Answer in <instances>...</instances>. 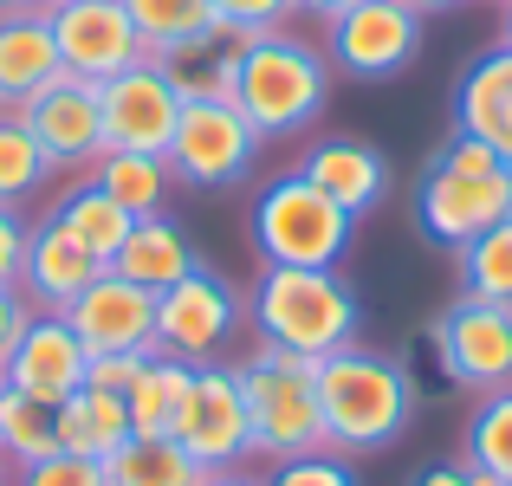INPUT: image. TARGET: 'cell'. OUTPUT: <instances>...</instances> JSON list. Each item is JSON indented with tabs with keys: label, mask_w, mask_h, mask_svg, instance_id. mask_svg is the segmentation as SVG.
<instances>
[{
	"label": "cell",
	"mask_w": 512,
	"mask_h": 486,
	"mask_svg": "<svg viewBox=\"0 0 512 486\" xmlns=\"http://www.w3.org/2000/svg\"><path fill=\"white\" fill-rule=\"evenodd\" d=\"M454 273H461V299L512 305V214L454 253Z\"/></svg>",
	"instance_id": "4dcf8cb0"
},
{
	"label": "cell",
	"mask_w": 512,
	"mask_h": 486,
	"mask_svg": "<svg viewBox=\"0 0 512 486\" xmlns=\"http://www.w3.org/2000/svg\"><path fill=\"white\" fill-rule=\"evenodd\" d=\"M415 376L389 350H331L318 357V415H325V448L331 454H383L409 435L415 422Z\"/></svg>",
	"instance_id": "6da1fadb"
},
{
	"label": "cell",
	"mask_w": 512,
	"mask_h": 486,
	"mask_svg": "<svg viewBox=\"0 0 512 486\" xmlns=\"http://www.w3.org/2000/svg\"><path fill=\"white\" fill-rule=\"evenodd\" d=\"M201 480H208V467L188 461L175 435H130L104 461V486H201Z\"/></svg>",
	"instance_id": "4316f807"
},
{
	"label": "cell",
	"mask_w": 512,
	"mask_h": 486,
	"mask_svg": "<svg viewBox=\"0 0 512 486\" xmlns=\"http://www.w3.org/2000/svg\"><path fill=\"white\" fill-rule=\"evenodd\" d=\"M299 175L318 182L344 214H357V221L389 195V162H383L376 143H363V137H318V143H305Z\"/></svg>",
	"instance_id": "ac0fdd59"
},
{
	"label": "cell",
	"mask_w": 512,
	"mask_h": 486,
	"mask_svg": "<svg viewBox=\"0 0 512 486\" xmlns=\"http://www.w3.org/2000/svg\"><path fill=\"white\" fill-rule=\"evenodd\" d=\"M59 46L39 7L26 13H0V111H20L33 91H46L59 78Z\"/></svg>",
	"instance_id": "44dd1931"
},
{
	"label": "cell",
	"mask_w": 512,
	"mask_h": 486,
	"mask_svg": "<svg viewBox=\"0 0 512 486\" xmlns=\"http://www.w3.org/2000/svg\"><path fill=\"white\" fill-rule=\"evenodd\" d=\"M461 461L487 486H512V389H493V396L474 402L467 435H461Z\"/></svg>",
	"instance_id": "83f0119b"
},
{
	"label": "cell",
	"mask_w": 512,
	"mask_h": 486,
	"mask_svg": "<svg viewBox=\"0 0 512 486\" xmlns=\"http://www.w3.org/2000/svg\"><path fill=\"white\" fill-rule=\"evenodd\" d=\"M409 486H487V480H480L467 461H435V467H422Z\"/></svg>",
	"instance_id": "f35d334b"
},
{
	"label": "cell",
	"mask_w": 512,
	"mask_h": 486,
	"mask_svg": "<svg viewBox=\"0 0 512 486\" xmlns=\"http://www.w3.org/2000/svg\"><path fill=\"white\" fill-rule=\"evenodd\" d=\"M52 214H59V227H65V234H72L85 253H98L104 266L117 260V247H124L130 221H137V214H124V208H117V201L104 195L98 182H91V175H78V182L65 188L59 201H52Z\"/></svg>",
	"instance_id": "484cf974"
},
{
	"label": "cell",
	"mask_w": 512,
	"mask_h": 486,
	"mask_svg": "<svg viewBox=\"0 0 512 486\" xmlns=\"http://www.w3.org/2000/svg\"><path fill=\"white\" fill-rule=\"evenodd\" d=\"M39 13H46L59 65L72 78L104 85V78L130 72L137 59H150L137 26H130V13H124V0H39Z\"/></svg>",
	"instance_id": "8fae6325"
},
{
	"label": "cell",
	"mask_w": 512,
	"mask_h": 486,
	"mask_svg": "<svg viewBox=\"0 0 512 486\" xmlns=\"http://www.w3.org/2000/svg\"><path fill=\"white\" fill-rule=\"evenodd\" d=\"M415 52H422V13L402 7V0H357L338 20H325L331 72L363 78V85H383V78L409 72Z\"/></svg>",
	"instance_id": "30bf717a"
},
{
	"label": "cell",
	"mask_w": 512,
	"mask_h": 486,
	"mask_svg": "<svg viewBox=\"0 0 512 486\" xmlns=\"http://www.w3.org/2000/svg\"><path fill=\"white\" fill-rule=\"evenodd\" d=\"M85 370H91V350L78 344L72 324L59 312H33L26 331H20V344H13V357H7V370H0V383L59 409V402H72L78 389H85Z\"/></svg>",
	"instance_id": "2e32d148"
},
{
	"label": "cell",
	"mask_w": 512,
	"mask_h": 486,
	"mask_svg": "<svg viewBox=\"0 0 512 486\" xmlns=\"http://www.w3.org/2000/svg\"><path fill=\"white\" fill-rule=\"evenodd\" d=\"M85 175H91V182H98L124 214H137V221H143V214H163V201H169V188H175L169 162L150 156V150H104Z\"/></svg>",
	"instance_id": "d4e9b609"
},
{
	"label": "cell",
	"mask_w": 512,
	"mask_h": 486,
	"mask_svg": "<svg viewBox=\"0 0 512 486\" xmlns=\"http://www.w3.org/2000/svg\"><path fill=\"white\" fill-rule=\"evenodd\" d=\"M428 357L454 389H474V396L512 389V305L454 299L428 324Z\"/></svg>",
	"instance_id": "9c48e42d"
},
{
	"label": "cell",
	"mask_w": 512,
	"mask_h": 486,
	"mask_svg": "<svg viewBox=\"0 0 512 486\" xmlns=\"http://www.w3.org/2000/svg\"><path fill=\"white\" fill-rule=\"evenodd\" d=\"M26 7H39V0H0V13H26Z\"/></svg>",
	"instance_id": "7bdbcfd3"
},
{
	"label": "cell",
	"mask_w": 512,
	"mask_h": 486,
	"mask_svg": "<svg viewBox=\"0 0 512 486\" xmlns=\"http://www.w3.org/2000/svg\"><path fill=\"white\" fill-rule=\"evenodd\" d=\"M52 182H59V175H52L46 150L33 143L26 117L20 111H0V208H26V201L46 195Z\"/></svg>",
	"instance_id": "f546056e"
},
{
	"label": "cell",
	"mask_w": 512,
	"mask_h": 486,
	"mask_svg": "<svg viewBox=\"0 0 512 486\" xmlns=\"http://www.w3.org/2000/svg\"><path fill=\"white\" fill-rule=\"evenodd\" d=\"M344 7H357V0H299V13H305V20H318V26H325V20H338Z\"/></svg>",
	"instance_id": "ab89813d"
},
{
	"label": "cell",
	"mask_w": 512,
	"mask_h": 486,
	"mask_svg": "<svg viewBox=\"0 0 512 486\" xmlns=\"http://www.w3.org/2000/svg\"><path fill=\"white\" fill-rule=\"evenodd\" d=\"M26 130H33V143L46 150L52 175H85L91 162L104 156V98L91 78H72L59 72L46 91H33V98L20 104Z\"/></svg>",
	"instance_id": "4fadbf2b"
},
{
	"label": "cell",
	"mask_w": 512,
	"mask_h": 486,
	"mask_svg": "<svg viewBox=\"0 0 512 486\" xmlns=\"http://www.w3.org/2000/svg\"><path fill=\"white\" fill-rule=\"evenodd\" d=\"M104 273L98 253H85L72 234L59 227V214H39L33 227H26V260H20V292L33 312H72V299L91 286V279Z\"/></svg>",
	"instance_id": "e0dca14e"
},
{
	"label": "cell",
	"mask_w": 512,
	"mask_h": 486,
	"mask_svg": "<svg viewBox=\"0 0 512 486\" xmlns=\"http://www.w3.org/2000/svg\"><path fill=\"white\" fill-rule=\"evenodd\" d=\"M201 486H266L260 474H247V467H227V474H208Z\"/></svg>",
	"instance_id": "60d3db41"
},
{
	"label": "cell",
	"mask_w": 512,
	"mask_h": 486,
	"mask_svg": "<svg viewBox=\"0 0 512 486\" xmlns=\"http://www.w3.org/2000/svg\"><path fill=\"white\" fill-rule=\"evenodd\" d=\"M454 137H474L512 162V46H487L454 85Z\"/></svg>",
	"instance_id": "d6986e66"
},
{
	"label": "cell",
	"mask_w": 512,
	"mask_h": 486,
	"mask_svg": "<svg viewBox=\"0 0 512 486\" xmlns=\"http://www.w3.org/2000/svg\"><path fill=\"white\" fill-rule=\"evenodd\" d=\"M0 486H7V461H0Z\"/></svg>",
	"instance_id": "f6af8a7d"
},
{
	"label": "cell",
	"mask_w": 512,
	"mask_h": 486,
	"mask_svg": "<svg viewBox=\"0 0 512 486\" xmlns=\"http://www.w3.org/2000/svg\"><path fill=\"white\" fill-rule=\"evenodd\" d=\"M188 389H195V363L169 357V350H150L137 370V383H130V428L137 435H175V422H182V402Z\"/></svg>",
	"instance_id": "cb8c5ba5"
},
{
	"label": "cell",
	"mask_w": 512,
	"mask_h": 486,
	"mask_svg": "<svg viewBox=\"0 0 512 486\" xmlns=\"http://www.w3.org/2000/svg\"><path fill=\"white\" fill-rule=\"evenodd\" d=\"M13 486H104V461L46 454V461H33V467H13Z\"/></svg>",
	"instance_id": "e575fe53"
},
{
	"label": "cell",
	"mask_w": 512,
	"mask_h": 486,
	"mask_svg": "<svg viewBox=\"0 0 512 486\" xmlns=\"http://www.w3.org/2000/svg\"><path fill=\"white\" fill-rule=\"evenodd\" d=\"M402 7H415L428 20V13H448V7H461V0H402Z\"/></svg>",
	"instance_id": "b9f144b4"
},
{
	"label": "cell",
	"mask_w": 512,
	"mask_h": 486,
	"mask_svg": "<svg viewBox=\"0 0 512 486\" xmlns=\"http://www.w3.org/2000/svg\"><path fill=\"white\" fill-rule=\"evenodd\" d=\"M130 428V402L104 396V389H78L72 402H59V454H85V461H111Z\"/></svg>",
	"instance_id": "603a6c76"
},
{
	"label": "cell",
	"mask_w": 512,
	"mask_h": 486,
	"mask_svg": "<svg viewBox=\"0 0 512 486\" xmlns=\"http://www.w3.org/2000/svg\"><path fill=\"white\" fill-rule=\"evenodd\" d=\"M163 72H169V85L182 91V104H195V98H227V104H234L240 33H227V26H208V33L182 39L175 52H163Z\"/></svg>",
	"instance_id": "7402d4cb"
},
{
	"label": "cell",
	"mask_w": 512,
	"mask_h": 486,
	"mask_svg": "<svg viewBox=\"0 0 512 486\" xmlns=\"http://www.w3.org/2000/svg\"><path fill=\"white\" fill-rule=\"evenodd\" d=\"M292 13H299V0H214V20H221L227 33H240V39L279 33Z\"/></svg>",
	"instance_id": "836d02e7"
},
{
	"label": "cell",
	"mask_w": 512,
	"mask_h": 486,
	"mask_svg": "<svg viewBox=\"0 0 512 486\" xmlns=\"http://www.w3.org/2000/svg\"><path fill=\"white\" fill-rule=\"evenodd\" d=\"M98 98H104V150H150V156L169 150L182 91L169 85L163 59H137L130 72L104 78Z\"/></svg>",
	"instance_id": "5bb4252c"
},
{
	"label": "cell",
	"mask_w": 512,
	"mask_h": 486,
	"mask_svg": "<svg viewBox=\"0 0 512 486\" xmlns=\"http://www.w3.org/2000/svg\"><path fill=\"white\" fill-rule=\"evenodd\" d=\"M65 324L78 331V344H85L91 357H150L156 350V292L130 286L124 273L104 266V273L72 299Z\"/></svg>",
	"instance_id": "9a60e30c"
},
{
	"label": "cell",
	"mask_w": 512,
	"mask_h": 486,
	"mask_svg": "<svg viewBox=\"0 0 512 486\" xmlns=\"http://www.w3.org/2000/svg\"><path fill=\"white\" fill-rule=\"evenodd\" d=\"M247 324V292L227 273H214L208 260L195 273H182L169 292H156V350L182 363H221V350Z\"/></svg>",
	"instance_id": "ba28073f"
},
{
	"label": "cell",
	"mask_w": 512,
	"mask_h": 486,
	"mask_svg": "<svg viewBox=\"0 0 512 486\" xmlns=\"http://www.w3.org/2000/svg\"><path fill=\"white\" fill-rule=\"evenodd\" d=\"M137 370H143V357H91L85 389H104V396H130Z\"/></svg>",
	"instance_id": "8d00e7d4"
},
{
	"label": "cell",
	"mask_w": 512,
	"mask_h": 486,
	"mask_svg": "<svg viewBox=\"0 0 512 486\" xmlns=\"http://www.w3.org/2000/svg\"><path fill=\"white\" fill-rule=\"evenodd\" d=\"M331 104V59L325 46L299 33H253L240 39V72H234V111L260 130V143H286L325 117Z\"/></svg>",
	"instance_id": "3957f363"
},
{
	"label": "cell",
	"mask_w": 512,
	"mask_h": 486,
	"mask_svg": "<svg viewBox=\"0 0 512 486\" xmlns=\"http://www.w3.org/2000/svg\"><path fill=\"white\" fill-rule=\"evenodd\" d=\"M240 396H247V422H253V454L266 461H292V454H318L325 448V415H318V363L292 357V350H247L234 363Z\"/></svg>",
	"instance_id": "5b68a950"
},
{
	"label": "cell",
	"mask_w": 512,
	"mask_h": 486,
	"mask_svg": "<svg viewBox=\"0 0 512 486\" xmlns=\"http://www.w3.org/2000/svg\"><path fill=\"white\" fill-rule=\"evenodd\" d=\"M124 13H130V26H137V39H143L150 59H163V52H175L182 39L221 26L214 20V0H124Z\"/></svg>",
	"instance_id": "1f68e13d"
},
{
	"label": "cell",
	"mask_w": 512,
	"mask_h": 486,
	"mask_svg": "<svg viewBox=\"0 0 512 486\" xmlns=\"http://www.w3.org/2000/svg\"><path fill=\"white\" fill-rule=\"evenodd\" d=\"M247 324L260 344L292 357H331L350 350L363 331V305L338 266H260L247 292Z\"/></svg>",
	"instance_id": "7a4b0ae2"
},
{
	"label": "cell",
	"mask_w": 512,
	"mask_h": 486,
	"mask_svg": "<svg viewBox=\"0 0 512 486\" xmlns=\"http://www.w3.org/2000/svg\"><path fill=\"white\" fill-rule=\"evenodd\" d=\"M195 266H201V253H195V240H188V227L163 208V214L130 221V234H124V247H117L111 273H124L130 286H143V292H169L175 279L195 273Z\"/></svg>",
	"instance_id": "ffe728a7"
},
{
	"label": "cell",
	"mask_w": 512,
	"mask_h": 486,
	"mask_svg": "<svg viewBox=\"0 0 512 486\" xmlns=\"http://www.w3.org/2000/svg\"><path fill=\"white\" fill-rule=\"evenodd\" d=\"M512 214V162L474 137H448L415 182V221L435 247L461 253Z\"/></svg>",
	"instance_id": "277c9868"
},
{
	"label": "cell",
	"mask_w": 512,
	"mask_h": 486,
	"mask_svg": "<svg viewBox=\"0 0 512 486\" xmlns=\"http://www.w3.org/2000/svg\"><path fill=\"white\" fill-rule=\"evenodd\" d=\"M350 234H357V214H344L299 169L273 175L253 195V247H260V266H344Z\"/></svg>",
	"instance_id": "8992f818"
},
{
	"label": "cell",
	"mask_w": 512,
	"mask_h": 486,
	"mask_svg": "<svg viewBox=\"0 0 512 486\" xmlns=\"http://www.w3.org/2000/svg\"><path fill=\"white\" fill-rule=\"evenodd\" d=\"M500 7H506V0H500Z\"/></svg>",
	"instance_id": "bcb514c9"
},
{
	"label": "cell",
	"mask_w": 512,
	"mask_h": 486,
	"mask_svg": "<svg viewBox=\"0 0 512 486\" xmlns=\"http://www.w3.org/2000/svg\"><path fill=\"white\" fill-rule=\"evenodd\" d=\"M26 318H33L26 292H20V286H0V370H7V357H13V344H20Z\"/></svg>",
	"instance_id": "74e56055"
},
{
	"label": "cell",
	"mask_w": 512,
	"mask_h": 486,
	"mask_svg": "<svg viewBox=\"0 0 512 486\" xmlns=\"http://www.w3.org/2000/svg\"><path fill=\"white\" fill-rule=\"evenodd\" d=\"M169 175L182 188H201V195H221V188H240L260 162V130L234 111L227 98H195L182 104L175 117V137H169Z\"/></svg>",
	"instance_id": "52a82bcc"
},
{
	"label": "cell",
	"mask_w": 512,
	"mask_h": 486,
	"mask_svg": "<svg viewBox=\"0 0 512 486\" xmlns=\"http://www.w3.org/2000/svg\"><path fill=\"white\" fill-rule=\"evenodd\" d=\"M46 454H59V409L0 383V461L33 467V461H46Z\"/></svg>",
	"instance_id": "f1b7e54d"
},
{
	"label": "cell",
	"mask_w": 512,
	"mask_h": 486,
	"mask_svg": "<svg viewBox=\"0 0 512 486\" xmlns=\"http://www.w3.org/2000/svg\"><path fill=\"white\" fill-rule=\"evenodd\" d=\"M266 486H357V467L344 454L318 448V454H292V461H273Z\"/></svg>",
	"instance_id": "d6a6232c"
},
{
	"label": "cell",
	"mask_w": 512,
	"mask_h": 486,
	"mask_svg": "<svg viewBox=\"0 0 512 486\" xmlns=\"http://www.w3.org/2000/svg\"><path fill=\"white\" fill-rule=\"evenodd\" d=\"M26 214L0 208V286H20V260H26Z\"/></svg>",
	"instance_id": "d590c367"
},
{
	"label": "cell",
	"mask_w": 512,
	"mask_h": 486,
	"mask_svg": "<svg viewBox=\"0 0 512 486\" xmlns=\"http://www.w3.org/2000/svg\"><path fill=\"white\" fill-rule=\"evenodd\" d=\"M175 441L208 474H227V467H240L253 454V422H247V396H240L234 363H195V389L182 402Z\"/></svg>",
	"instance_id": "7c38bea8"
},
{
	"label": "cell",
	"mask_w": 512,
	"mask_h": 486,
	"mask_svg": "<svg viewBox=\"0 0 512 486\" xmlns=\"http://www.w3.org/2000/svg\"><path fill=\"white\" fill-rule=\"evenodd\" d=\"M500 46H512V0H506V26H500Z\"/></svg>",
	"instance_id": "ee69618b"
}]
</instances>
